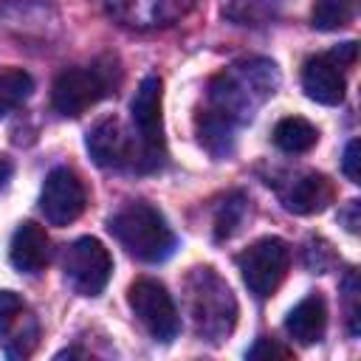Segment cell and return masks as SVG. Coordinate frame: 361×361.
I'll use <instances>...</instances> for the list:
<instances>
[{"label":"cell","instance_id":"1","mask_svg":"<svg viewBox=\"0 0 361 361\" xmlns=\"http://www.w3.org/2000/svg\"><path fill=\"white\" fill-rule=\"evenodd\" d=\"M110 234L141 262H164L178 248V237L158 209L149 203H130L118 209L110 223Z\"/></svg>","mask_w":361,"mask_h":361},{"label":"cell","instance_id":"2","mask_svg":"<svg viewBox=\"0 0 361 361\" xmlns=\"http://www.w3.org/2000/svg\"><path fill=\"white\" fill-rule=\"evenodd\" d=\"M186 302H189V316L195 324V333L220 341L223 336L231 333L237 322V302L228 290V285L212 271V268H195L192 276L186 279Z\"/></svg>","mask_w":361,"mask_h":361},{"label":"cell","instance_id":"3","mask_svg":"<svg viewBox=\"0 0 361 361\" xmlns=\"http://www.w3.org/2000/svg\"><path fill=\"white\" fill-rule=\"evenodd\" d=\"M288 262H290V251H288V243L279 237H262L237 257L243 282L257 299H268L279 288V282L285 279Z\"/></svg>","mask_w":361,"mask_h":361},{"label":"cell","instance_id":"4","mask_svg":"<svg viewBox=\"0 0 361 361\" xmlns=\"http://www.w3.org/2000/svg\"><path fill=\"white\" fill-rule=\"evenodd\" d=\"M62 271L68 285L79 296H99L110 282L113 259H110V251L96 237H79L65 248Z\"/></svg>","mask_w":361,"mask_h":361},{"label":"cell","instance_id":"5","mask_svg":"<svg viewBox=\"0 0 361 361\" xmlns=\"http://www.w3.org/2000/svg\"><path fill=\"white\" fill-rule=\"evenodd\" d=\"M127 302L135 313V319L144 324V330L155 338L169 344L178 333H180V319L175 310L172 296L166 293V288L155 279H135L130 285Z\"/></svg>","mask_w":361,"mask_h":361},{"label":"cell","instance_id":"6","mask_svg":"<svg viewBox=\"0 0 361 361\" xmlns=\"http://www.w3.org/2000/svg\"><path fill=\"white\" fill-rule=\"evenodd\" d=\"M110 93V73L104 68H68L54 79L51 104L59 116H82Z\"/></svg>","mask_w":361,"mask_h":361},{"label":"cell","instance_id":"7","mask_svg":"<svg viewBox=\"0 0 361 361\" xmlns=\"http://www.w3.org/2000/svg\"><path fill=\"white\" fill-rule=\"evenodd\" d=\"M85 203H87V195L73 169L56 166L48 172L39 192V212L51 226H71L73 220L82 217Z\"/></svg>","mask_w":361,"mask_h":361},{"label":"cell","instance_id":"8","mask_svg":"<svg viewBox=\"0 0 361 361\" xmlns=\"http://www.w3.org/2000/svg\"><path fill=\"white\" fill-rule=\"evenodd\" d=\"M161 79L158 76H144L133 102V124L138 130V144L141 155L149 161V166L158 164V155L164 152V118H161Z\"/></svg>","mask_w":361,"mask_h":361},{"label":"cell","instance_id":"9","mask_svg":"<svg viewBox=\"0 0 361 361\" xmlns=\"http://www.w3.org/2000/svg\"><path fill=\"white\" fill-rule=\"evenodd\" d=\"M87 152L90 158L104 169H118L127 164H135L133 158V141L124 130V124L116 116H107L96 121L87 133Z\"/></svg>","mask_w":361,"mask_h":361},{"label":"cell","instance_id":"10","mask_svg":"<svg viewBox=\"0 0 361 361\" xmlns=\"http://www.w3.org/2000/svg\"><path fill=\"white\" fill-rule=\"evenodd\" d=\"M113 17L133 28L169 25L192 8V0H107Z\"/></svg>","mask_w":361,"mask_h":361},{"label":"cell","instance_id":"11","mask_svg":"<svg viewBox=\"0 0 361 361\" xmlns=\"http://www.w3.org/2000/svg\"><path fill=\"white\" fill-rule=\"evenodd\" d=\"M302 87L307 93V99L319 102V104H341L344 99V73H341V65L330 56V54H319V56H310L302 68Z\"/></svg>","mask_w":361,"mask_h":361},{"label":"cell","instance_id":"12","mask_svg":"<svg viewBox=\"0 0 361 361\" xmlns=\"http://www.w3.org/2000/svg\"><path fill=\"white\" fill-rule=\"evenodd\" d=\"M279 197H282V206L293 214H316L333 200V186L324 175L305 172V175L293 178L279 192Z\"/></svg>","mask_w":361,"mask_h":361},{"label":"cell","instance_id":"13","mask_svg":"<svg viewBox=\"0 0 361 361\" xmlns=\"http://www.w3.org/2000/svg\"><path fill=\"white\" fill-rule=\"evenodd\" d=\"M48 234L37 223H20L17 231L11 234L8 245V259L17 271L23 274H37L48 262Z\"/></svg>","mask_w":361,"mask_h":361},{"label":"cell","instance_id":"14","mask_svg":"<svg viewBox=\"0 0 361 361\" xmlns=\"http://www.w3.org/2000/svg\"><path fill=\"white\" fill-rule=\"evenodd\" d=\"M327 327V305L319 293L305 296L285 319V330L290 333V338H296L299 344H313L324 336Z\"/></svg>","mask_w":361,"mask_h":361},{"label":"cell","instance_id":"15","mask_svg":"<svg viewBox=\"0 0 361 361\" xmlns=\"http://www.w3.org/2000/svg\"><path fill=\"white\" fill-rule=\"evenodd\" d=\"M316 141H319V130L302 116H288L274 127V144L288 155H302L313 149Z\"/></svg>","mask_w":361,"mask_h":361},{"label":"cell","instance_id":"16","mask_svg":"<svg viewBox=\"0 0 361 361\" xmlns=\"http://www.w3.org/2000/svg\"><path fill=\"white\" fill-rule=\"evenodd\" d=\"M34 90L31 73L20 68H0V116L17 110Z\"/></svg>","mask_w":361,"mask_h":361},{"label":"cell","instance_id":"17","mask_svg":"<svg viewBox=\"0 0 361 361\" xmlns=\"http://www.w3.org/2000/svg\"><path fill=\"white\" fill-rule=\"evenodd\" d=\"M358 0H316L313 6V28L338 31L355 20Z\"/></svg>","mask_w":361,"mask_h":361},{"label":"cell","instance_id":"18","mask_svg":"<svg viewBox=\"0 0 361 361\" xmlns=\"http://www.w3.org/2000/svg\"><path fill=\"white\" fill-rule=\"evenodd\" d=\"M240 217H243V197L234 195V197H228V200L220 206V212H217V220H214V237H217V240L231 237L234 228L240 226Z\"/></svg>","mask_w":361,"mask_h":361},{"label":"cell","instance_id":"19","mask_svg":"<svg viewBox=\"0 0 361 361\" xmlns=\"http://www.w3.org/2000/svg\"><path fill=\"white\" fill-rule=\"evenodd\" d=\"M25 305L14 290H0V338L11 333V327L23 319Z\"/></svg>","mask_w":361,"mask_h":361},{"label":"cell","instance_id":"20","mask_svg":"<svg viewBox=\"0 0 361 361\" xmlns=\"http://www.w3.org/2000/svg\"><path fill=\"white\" fill-rule=\"evenodd\" d=\"M344 299H347L350 333L358 336V316H361V310H358V279H355V274H347V279H344Z\"/></svg>","mask_w":361,"mask_h":361},{"label":"cell","instance_id":"21","mask_svg":"<svg viewBox=\"0 0 361 361\" xmlns=\"http://www.w3.org/2000/svg\"><path fill=\"white\" fill-rule=\"evenodd\" d=\"M276 0H231V14L240 17V20H257V17H265L271 11Z\"/></svg>","mask_w":361,"mask_h":361},{"label":"cell","instance_id":"22","mask_svg":"<svg viewBox=\"0 0 361 361\" xmlns=\"http://www.w3.org/2000/svg\"><path fill=\"white\" fill-rule=\"evenodd\" d=\"M245 355H248V358H288L290 350L282 347V344H276V341H271V338H259Z\"/></svg>","mask_w":361,"mask_h":361},{"label":"cell","instance_id":"23","mask_svg":"<svg viewBox=\"0 0 361 361\" xmlns=\"http://www.w3.org/2000/svg\"><path fill=\"white\" fill-rule=\"evenodd\" d=\"M358 138H353L344 149V161H341V172L347 175L350 183H361V172H358Z\"/></svg>","mask_w":361,"mask_h":361},{"label":"cell","instance_id":"24","mask_svg":"<svg viewBox=\"0 0 361 361\" xmlns=\"http://www.w3.org/2000/svg\"><path fill=\"white\" fill-rule=\"evenodd\" d=\"M338 217L344 220L347 231H353V234H355V231H358V200H350V203H347V209H344Z\"/></svg>","mask_w":361,"mask_h":361},{"label":"cell","instance_id":"25","mask_svg":"<svg viewBox=\"0 0 361 361\" xmlns=\"http://www.w3.org/2000/svg\"><path fill=\"white\" fill-rule=\"evenodd\" d=\"M11 178V164L6 161V158H0V189L6 186V180Z\"/></svg>","mask_w":361,"mask_h":361}]
</instances>
